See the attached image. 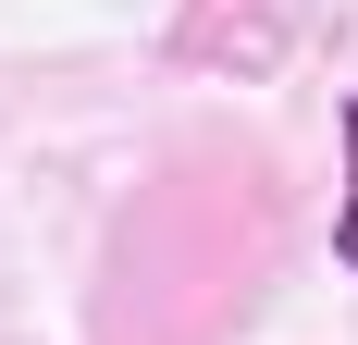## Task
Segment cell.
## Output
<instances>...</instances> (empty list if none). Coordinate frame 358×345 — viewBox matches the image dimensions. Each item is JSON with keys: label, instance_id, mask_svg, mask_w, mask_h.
<instances>
[{"label": "cell", "instance_id": "1", "mask_svg": "<svg viewBox=\"0 0 358 345\" xmlns=\"http://www.w3.org/2000/svg\"><path fill=\"white\" fill-rule=\"evenodd\" d=\"M334 136H346V185H334V272L358 284V99L334 111Z\"/></svg>", "mask_w": 358, "mask_h": 345}]
</instances>
